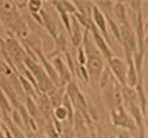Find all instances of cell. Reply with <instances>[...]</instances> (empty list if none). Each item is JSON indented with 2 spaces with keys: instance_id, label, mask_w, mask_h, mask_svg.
<instances>
[{
  "instance_id": "1",
  "label": "cell",
  "mask_w": 148,
  "mask_h": 138,
  "mask_svg": "<svg viewBox=\"0 0 148 138\" xmlns=\"http://www.w3.org/2000/svg\"><path fill=\"white\" fill-rule=\"evenodd\" d=\"M122 86L119 84V81L112 78L109 85L103 90V96L106 105L109 106L110 110L117 109L123 106V100H122V93H121Z\"/></svg>"
},
{
  "instance_id": "2",
  "label": "cell",
  "mask_w": 148,
  "mask_h": 138,
  "mask_svg": "<svg viewBox=\"0 0 148 138\" xmlns=\"http://www.w3.org/2000/svg\"><path fill=\"white\" fill-rule=\"evenodd\" d=\"M120 37H121L122 48L125 51V57L133 58V53L137 51V38L131 24L120 25Z\"/></svg>"
},
{
  "instance_id": "3",
  "label": "cell",
  "mask_w": 148,
  "mask_h": 138,
  "mask_svg": "<svg viewBox=\"0 0 148 138\" xmlns=\"http://www.w3.org/2000/svg\"><path fill=\"white\" fill-rule=\"evenodd\" d=\"M110 117H111V122H112L114 126L122 128V130H127V131L128 130L138 131L135 121L132 120V117L128 115V112L126 111V109L123 106L110 110Z\"/></svg>"
},
{
  "instance_id": "4",
  "label": "cell",
  "mask_w": 148,
  "mask_h": 138,
  "mask_svg": "<svg viewBox=\"0 0 148 138\" xmlns=\"http://www.w3.org/2000/svg\"><path fill=\"white\" fill-rule=\"evenodd\" d=\"M108 67L115 77V79L119 81L121 86H126V74H127V63L126 61L119 57H111L108 59Z\"/></svg>"
},
{
  "instance_id": "5",
  "label": "cell",
  "mask_w": 148,
  "mask_h": 138,
  "mask_svg": "<svg viewBox=\"0 0 148 138\" xmlns=\"http://www.w3.org/2000/svg\"><path fill=\"white\" fill-rule=\"evenodd\" d=\"M49 62L53 66L54 70L57 72V75L59 78V83H61V88L67 86L68 83L72 81V73L69 72L66 61H63V59L58 56V57L52 58Z\"/></svg>"
},
{
  "instance_id": "6",
  "label": "cell",
  "mask_w": 148,
  "mask_h": 138,
  "mask_svg": "<svg viewBox=\"0 0 148 138\" xmlns=\"http://www.w3.org/2000/svg\"><path fill=\"white\" fill-rule=\"evenodd\" d=\"M89 31H90V33H91L92 41H94L96 48L99 49V52L101 53V56H103V57L106 59V61H108V59H110L111 57H114V53H112V51H111L109 43L106 42L105 38L100 35V32H99L98 29L95 27L94 22H92V25L90 26Z\"/></svg>"
},
{
  "instance_id": "7",
  "label": "cell",
  "mask_w": 148,
  "mask_h": 138,
  "mask_svg": "<svg viewBox=\"0 0 148 138\" xmlns=\"http://www.w3.org/2000/svg\"><path fill=\"white\" fill-rule=\"evenodd\" d=\"M91 19H92V22H94L95 27L100 32V35L105 38L106 42L110 43L111 42V38H110V36H109L108 24H106L105 15L100 11V9L96 6L95 4H92V8H91Z\"/></svg>"
},
{
  "instance_id": "8",
  "label": "cell",
  "mask_w": 148,
  "mask_h": 138,
  "mask_svg": "<svg viewBox=\"0 0 148 138\" xmlns=\"http://www.w3.org/2000/svg\"><path fill=\"white\" fill-rule=\"evenodd\" d=\"M40 16H41V19H42V25L47 29L49 35L56 40L58 36V29H57V24H56L54 15L51 14L48 10H46L45 8H42L40 11Z\"/></svg>"
},
{
  "instance_id": "9",
  "label": "cell",
  "mask_w": 148,
  "mask_h": 138,
  "mask_svg": "<svg viewBox=\"0 0 148 138\" xmlns=\"http://www.w3.org/2000/svg\"><path fill=\"white\" fill-rule=\"evenodd\" d=\"M83 26L78 22V20L74 17L73 15L71 16V41H72V44L74 48H78L80 47L82 43H83Z\"/></svg>"
},
{
  "instance_id": "10",
  "label": "cell",
  "mask_w": 148,
  "mask_h": 138,
  "mask_svg": "<svg viewBox=\"0 0 148 138\" xmlns=\"http://www.w3.org/2000/svg\"><path fill=\"white\" fill-rule=\"evenodd\" d=\"M127 9L126 5L121 1H116L112 5V12L115 14V17H116V21L119 25H128L130 20L127 16Z\"/></svg>"
},
{
  "instance_id": "11",
  "label": "cell",
  "mask_w": 148,
  "mask_h": 138,
  "mask_svg": "<svg viewBox=\"0 0 148 138\" xmlns=\"http://www.w3.org/2000/svg\"><path fill=\"white\" fill-rule=\"evenodd\" d=\"M126 111L128 112V115L132 117V120L135 121L137 128H140L143 126V122H145V117H143L142 110L140 107V104H130L125 106Z\"/></svg>"
},
{
  "instance_id": "12",
  "label": "cell",
  "mask_w": 148,
  "mask_h": 138,
  "mask_svg": "<svg viewBox=\"0 0 148 138\" xmlns=\"http://www.w3.org/2000/svg\"><path fill=\"white\" fill-rule=\"evenodd\" d=\"M54 44H56L54 52L49 53L48 57H47V59H48V58L52 59V58H54V57H58L59 53H62V52L66 53L67 51H68V49H67V38H66V35H64L62 31L58 32L57 38L54 40Z\"/></svg>"
},
{
  "instance_id": "13",
  "label": "cell",
  "mask_w": 148,
  "mask_h": 138,
  "mask_svg": "<svg viewBox=\"0 0 148 138\" xmlns=\"http://www.w3.org/2000/svg\"><path fill=\"white\" fill-rule=\"evenodd\" d=\"M49 99V102L52 105V107L56 109L58 106H61L63 102L64 98V88H53L48 94H46Z\"/></svg>"
},
{
  "instance_id": "14",
  "label": "cell",
  "mask_w": 148,
  "mask_h": 138,
  "mask_svg": "<svg viewBox=\"0 0 148 138\" xmlns=\"http://www.w3.org/2000/svg\"><path fill=\"white\" fill-rule=\"evenodd\" d=\"M106 19V24H108V31H109V36L112 35L114 38L117 42L121 43V37H120V25L117 24L116 20L112 19V16H105Z\"/></svg>"
},
{
  "instance_id": "15",
  "label": "cell",
  "mask_w": 148,
  "mask_h": 138,
  "mask_svg": "<svg viewBox=\"0 0 148 138\" xmlns=\"http://www.w3.org/2000/svg\"><path fill=\"white\" fill-rule=\"evenodd\" d=\"M0 110H1L3 116H10L12 112V106L10 104V101L6 98V95L4 94V91L0 89Z\"/></svg>"
},
{
  "instance_id": "16",
  "label": "cell",
  "mask_w": 148,
  "mask_h": 138,
  "mask_svg": "<svg viewBox=\"0 0 148 138\" xmlns=\"http://www.w3.org/2000/svg\"><path fill=\"white\" fill-rule=\"evenodd\" d=\"M24 106L26 109L27 113H29L30 116L35 120V121H37V118H38V110H37V105L35 102V100L32 98H29V96H27L25 102H24Z\"/></svg>"
},
{
  "instance_id": "17",
  "label": "cell",
  "mask_w": 148,
  "mask_h": 138,
  "mask_svg": "<svg viewBox=\"0 0 148 138\" xmlns=\"http://www.w3.org/2000/svg\"><path fill=\"white\" fill-rule=\"evenodd\" d=\"M112 78H114V75H112V73H111V70L109 69V67L108 68H104V70H103V73H101V75H100V79L98 81L99 88L101 90H104L106 86L109 85V83L111 81Z\"/></svg>"
},
{
  "instance_id": "18",
  "label": "cell",
  "mask_w": 148,
  "mask_h": 138,
  "mask_svg": "<svg viewBox=\"0 0 148 138\" xmlns=\"http://www.w3.org/2000/svg\"><path fill=\"white\" fill-rule=\"evenodd\" d=\"M52 118L56 120V121H59V122H66L68 120V110L64 107L63 105L53 109Z\"/></svg>"
},
{
  "instance_id": "19",
  "label": "cell",
  "mask_w": 148,
  "mask_h": 138,
  "mask_svg": "<svg viewBox=\"0 0 148 138\" xmlns=\"http://www.w3.org/2000/svg\"><path fill=\"white\" fill-rule=\"evenodd\" d=\"M27 8H29V10L31 11L32 15H38L41 9L43 8V3L41 0H30L27 3Z\"/></svg>"
},
{
  "instance_id": "20",
  "label": "cell",
  "mask_w": 148,
  "mask_h": 138,
  "mask_svg": "<svg viewBox=\"0 0 148 138\" xmlns=\"http://www.w3.org/2000/svg\"><path fill=\"white\" fill-rule=\"evenodd\" d=\"M10 118L14 122V125H16L18 128H21V130L24 131V121H22V117H21V115L17 110H15V109L12 110V112L10 115Z\"/></svg>"
},
{
  "instance_id": "21",
  "label": "cell",
  "mask_w": 148,
  "mask_h": 138,
  "mask_svg": "<svg viewBox=\"0 0 148 138\" xmlns=\"http://www.w3.org/2000/svg\"><path fill=\"white\" fill-rule=\"evenodd\" d=\"M61 3V6L63 8V10L66 11L67 14H69V15H74V14L77 12V9H75V5H74V3L72 1H59Z\"/></svg>"
},
{
  "instance_id": "22",
  "label": "cell",
  "mask_w": 148,
  "mask_h": 138,
  "mask_svg": "<svg viewBox=\"0 0 148 138\" xmlns=\"http://www.w3.org/2000/svg\"><path fill=\"white\" fill-rule=\"evenodd\" d=\"M86 113H88V117L89 120H94V121H99V112L92 105L88 104V110H86Z\"/></svg>"
},
{
  "instance_id": "23",
  "label": "cell",
  "mask_w": 148,
  "mask_h": 138,
  "mask_svg": "<svg viewBox=\"0 0 148 138\" xmlns=\"http://www.w3.org/2000/svg\"><path fill=\"white\" fill-rule=\"evenodd\" d=\"M77 61H78L79 66H85V63H86L85 53H84V49H83L82 46L78 47V51H77Z\"/></svg>"
},
{
  "instance_id": "24",
  "label": "cell",
  "mask_w": 148,
  "mask_h": 138,
  "mask_svg": "<svg viewBox=\"0 0 148 138\" xmlns=\"http://www.w3.org/2000/svg\"><path fill=\"white\" fill-rule=\"evenodd\" d=\"M128 6L132 9V11H141L142 10V3L141 1H128Z\"/></svg>"
},
{
  "instance_id": "25",
  "label": "cell",
  "mask_w": 148,
  "mask_h": 138,
  "mask_svg": "<svg viewBox=\"0 0 148 138\" xmlns=\"http://www.w3.org/2000/svg\"><path fill=\"white\" fill-rule=\"evenodd\" d=\"M116 138H131V136H130V132L127 130H120L119 133H117V136Z\"/></svg>"
},
{
  "instance_id": "26",
  "label": "cell",
  "mask_w": 148,
  "mask_h": 138,
  "mask_svg": "<svg viewBox=\"0 0 148 138\" xmlns=\"http://www.w3.org/2000/svg\"><path fill=\"white\" fill-rule=\"evenodd\" d=\"M25 136H26V138H41L38 133L32 132V131H25Z\"/></svg>"
},
{
  "instance_id": "27",
  "label": "cell",
  "mask_w": 148,
  "mask_h": 138,
  "mask_svg": "<svg viewBox=\"0 0 148 138\" xmlns=\"http://www.w3.org/2000/svg\"><path fill=\"white\" fill-rule=\"evenodd\" d=\"M85 133H86V131H78V132H75V137L74 138H86Z\"/></svg>"
},
{
  "instance_id": "28",
  "label": "cell",
  "mask_w": 148,
  "mask_h": 138,
  "mask_svg": "<svg viewBox=\"0 0 148 138\" xmlns=\"http://www.w3.org/2000/svg\"><path fill=\"white\" fill-rule=\"evenodd\" d=\"M145 43H148V30L146 31V33H145Z\"/></svg>"
},
{
  "instance_id": "29",
  "label": "cell",
  "mask_w": 148,
  "mask_h": 138,
  "mask_svg": "<svg viewBox=\"0 0 148 138\" xmlns=\"http://www.w3.org/2000/svg\"><path fill=\"white\" fill-rule=\"evenodd\" d=\"M148 30V16H147V19H146V22H145V32Z\"/></svg>"
},
{
  "instance_id": "30",
  "label": "cell",
  "mask_w": 148,
  "mask_h": 138,
  "mask_svg": "<svg viewBox=\"0 0 148 138\" xmlns=\"http://www.w3.org/2000/svg\"><path fill=\"white\" fill-rule=\"evenodd\" d=\"M145 125H146L145 130H146V132H147V137H148V121H147V120H145Z\"/></svg>"
},
{
  "instance_id": "31",
  "label": "cell",
  "mask_w": 148,
  "mask_h": 138,
  "mask_svg": "<svg viewBox=\"0 0 148 138\" xmlns=\"http://www.w3.org/2000/svg\"><path fill=\"white\" fill-rule=\"evenodd\" d=\"M145 120H147V121H148V106H147V109H146V113H145Z\"/></svg>"
},
{
  "instance_id": "32",
  "label": "cell",
  "mask_w": 148,
  "mask_h": 138,
  "mask_svg": "<svg viewBox=\"0 0 148 138\" xmlns=\"http://www.w3.org/2000/svg\"><path fill=\"white\" fill-rule=\"evenodd\" d=\"M1 131H3V121L0 120V132H1Z\"/></svg>"
},
{
  "instance_id": "33",
  "label": "cell",
  "mask_w": 148,
  "mask_h": 138,
  "mask_svg": "<svg viewBox=\"0 0 148 138\" xmlns=\"http://www.w3.org/2000/svg\"><path fill=\"white\" fill-rule=\"evenodd\" d=\"M110 138H116V137H115V136H110Z\"/></svg>"
},
{
  "instance_id": "34",
  "label": "cell",
  "mask_w": 148,
  "mask_h": 138,
  "mask_svg": "<svg viewBox=\"0 0 148 138\" xmlns=\"http://www.w3.org/2000/svg\"><path fill=\"white\" fill-rule=\"evenodd\" d=\"M0 53H1V48H0Z\"/></svg>"
},
{
  "instance_id": "35",
  "label": "cell",
  "mask_w": 148,
  "mask_h": 138,
  "mask_svg": "<svg viewBox=\"0 0 148 138\" xmlns=\"http://www.w3.org/2000/svg\"><path fill=\"white\" fill-rule=\"evenodd\" d=\"M131 138H132V137H131Z\"/></svg>"
}]
</instances>
